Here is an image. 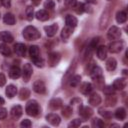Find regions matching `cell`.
I'll list each match as a JSON object with an SVG mask.
<instances>
[{
  "instance_id": "6da1fadb",
  "label": "cell",
  "mask_w": 128,
  "mask_h": 128,
  "mask_svg": "<svg viewBox=\"0 0 128 128\" xmlns=\"http://www.w3.org/2000/svg\"><path fill=\"white\" fill-rule=\"evenodd\" d=\"M23 37L29 41L36 40V39L40 38V32L33 26H27L23 30Z\"/></svg>"
},
{
  "instance_id": "7a4b0ae2",
  "label": "cell",
  "mask_w": 128,
  "mask_h": 128,
  "mask_svg": "<svg viewBox=\"0 0 128 128\" xmlns=\"http://www.w3.org/2000/svg\"><path fill=\"white\" fill-rule=\"evenodd\" d=\"M25 111L26 113L29 115V116H38L39 113H40V106L38 104L37 101L35 100H30L27 104H26V107H25Z\"/></svg>"
},
{
  "instance_id": "3957f363",
  "label": "cell",
  "mask_w": 128,
  "mask_h": 128,
  "mask_svg": "<svg viewBox=\"0 0 128 128\" xmlns=\"http://www.w3.org/2000/svg\"><path fill=\"white\" fill-rule=\"evenodd\" d=\"M124 47V43L123 41H120V40H115L113 42H111L109 45H108V51L111 52V53H119Z\"/></svg>"
},
{
  "instance_id": "277c9868",
  "label": "cell",
  "mask_w": 128,
  "mask_h": 128,
  "mask_svg": "<svg viewBox=\"0 0 128 128\" xmlns=\"http://www.w3.org/2000/svg\"><path fill=\"white\" fill-rule=\"evenodd\" d=\"M89 75L91 76V78L94 81H100L103 79V75H102V69L96 65H94L90 70H89Z\"/></svg>"
},
{
  "instance_id": "5b68a950",
  "label": "cell",
  "mask_w": 128,
  "mask_h": 128,
  "mask_svg": "<svg viewBox=\"0 0 128 128\" xmlns=\"http://www.w3.org/2000/svg\"><path fill=\"white\" fill-rule=\"evenodd\" d=\"M107 37L110 40H118L121 37V31L118 27L116 26H112L109 31L107 32Z\"/></svg>"
},
{
  "instance_id": "8992f818",
  "label": "cell",
  "mask_w": 128,
  "mask_h": 128,
  "mask_svg": "<svg viewBox=\"0 0 128 128\" xmlns=\"http://www.w3.org/2000/svg\"><path fill=\"white\" fill-rule=\"evenodd\" d=\"M32 72H33V69H32L31 64H29V63L24 64L21 74H22L23 80H24L25 82H28V81L30 80V77H31V75H32Z\"/></svg>"
},
{
  "instance_id": "52a82bcc",
  "label": "cell",
  "mask_w": 128,
  "mask_h": 128,
  "mask_svg": "<svg viewBox=\"0 0 128 128\" xmlns=\"http://www.w3.org/2000/svg\"><path fill=\"white\" fill-rule=\"evenodd\" d=\"M33 90L38 93V94H43L45 93L46 91V86H45V83L41 80H36L34 83H33Z\"/></svg>"
},
{
  "instance_id": "ba28073f",
  "label": "cell",
  "mask_w": 128,
  "mask_h": 128,
  "mask_svg": "<svg viewBox=\"0 0 128 128\" xmlns=\"http://www.w3.org/2000/svg\"><path fill=\"white\" fill-rule=\"evenodd\" d=\"M60 61V54L57 52H51L48 55V64L53 67L56 64H58V62Z\"/></svg>"
},
{
  "instance_id": "9c48e42d",
  "label": "cell",
  "mask_w": 128,
  "mask_h": 128,
  "mask_svg": "<svg viewBox=\"0 0 128 128\" xmlns=\"http://www.w3.org/2000/svg\"><path fill=\"white\" fill-rule=\"evenodd\" d=\"M46 120H47L51 125H53V126L59 125V124H60V121H61L60 117H59L57 114H55V113H49V114H47V115H46Z\"/></svg>"
},
{
  "instance_id": "30bf717a",
  "label": "cell",
  "mask_w": 128,
  "mask_h": 128,
  "mask_svg": "<svg viewBox=\"0 0 128 128\" xmlns=\"http://www.w3.org/2000/svg\"><path fill=\"white\" fill-rule=\"evenodd\" d=\"M79 114L81 117H83L84 119H88L89 117H91V115L93 114V111L90 107L88 106H80L79 108Z\"/></svg>"
},
{
  "instance_id": "8fae6325",
  "label": "cell",
  "mask_w": 128,
  "mask_h": 128,
  "mask_svg": "<svg viewBox=\"0 0 128 128\" xmlns=\"http://www.w3.org/2000/svg\"><path fill=\"white\" fill-rule=\"evenodd\" d=\"M44 30H45L46 35L48 37H53L56 34L57 30H58V25L57 24H52V25H49V26H45Z\"/></svg>"
},
{
  "instance_id": "7c38bea8",
  "label": "cell",
  "mask_w": 128,
  "mask_h": 128,
  "mask_svg": "<svg viewBox=\"0 0 128 128\" xmlns=\"http://www.w3.org/2000/svg\"><path fill=\"white\" fill-rule=\"evenodd\" d=\"M88 102L90 105L92 106H98L100 103H101V97L99 94L97 93H93L89 96V99H88Z\"/></svg>"
},
{
  "instance_id": "4fadbf2b",
  "label": "cell",
  "mask_w": 128,
  "mask_h": 128,
  "mask_svg": "<svg viewBox=\"0 0 128 128\" xmlns=\"http://www.w3.org/2000/svg\"><path fill=\"white\" fill-rule=\"evenodd\" d=\"M14 51L18 56H25L26 53V46L22 43H16L14 45Z\"/></svg>"
},
{
  "instance_id": "5bb4252c",
  "label": "cell",
  "mask_w": 128,
  "mask_h": 128,
  "mask_svg": "<svg viewBox=\"0 0 128 128\" xmlns=\"http://www.w3.org/2000/svg\"><path fill=\"white\" fill-rule=\"evenodd\" d=\"M126 86V80L123 79V78H120V79H116L114 82H113V85L112 87L115 89V90H123Z\"/></svg>"
},
{
  "instance_id": "9a60e30c",
  "label": "cell",
  "mask_w": 128,
  "mask_h": 128,
  "mask_svg": "<svg viewBox=\"0 0 128 128\" xmlns=\"http://www.w3.org/2000/svg\"><path fill=\"white\" fill-rule=\"evenodd\" d=\"M9 76L12 79H17L21 76V70L18 66H12L9 70Z\"/></svg>"
},
{
  "instance_id": "2e32d148",
  "label": "cell",
  "mask_w": 128,
  "mask_h": 128,
  "mask_svg": "<svg viewBox=\"0 0 128 128\" xmlns=\"http://www.w3.org/2000/svg\"><path fill=\"white\" fill-rule=\"evenodd\" d=\"M107 52H108L107 47H105L104 45L99 46V47L97 48V56H98V58H99L100 60L106 59V57H107Z\"/></svg>"
},
{
  "instance_id": "e0dca14e",
  "label": "cell",
  "mask_w": 128,
  "mask_h": 128,
  "mask_svg": "<svg viewBox=\"0 0 128 128\" xmlns=\"http://www.w3.org/2000/svg\"><path fill=\"white\" fill-rule=\"evenodd\" d=\"M79 90H80V92H81L82 94L88 95V94H90L91 91H92V85H91L90 83H88V82H84V83L81 84Z\"/></svg>"
},
{
  "instance_id": "ac0fdd59",
  "label": "cell",
  "mask_w": 128,
  "mask_h": 128,
  "mask_svg": "<svg viewBox=\"0 0 128 128\" xmlns=\"http://www.w3.org/2000/svg\"><path fill=\"white\" fill-rule=\"evenodd\" d=\"M10 113H11L12 117H14V118H19V117L22 115V113H23V109H22V107H21L20 105H15V106L12 107Z\"/></svg>"
},
{
  "instance_id": "d6986e66",
  "label": "cell",
  "mask_w": 128,
  "mask_h": 128,
  "mask_svg": "<svg viewBox=\"0 0 128 128\" xmlns=\"http://www.w3.org/2000/svg\"><path fill=\"white\" fill-rule=\"evenodd\" d=\"M0 40L4 43H10L13 41V36L7 31H2L0 32Z\"/></svg>"
},
{
  "instance_id": "ffe728a7",
  "label": "cell",
  "mask_w": 128,
  "mask_h": 128,
  "mask_svg": "<svg viewBox=\"0 0 128 128\" xmlns=\"http://www.w3.org/2000/svg\"><path fill=\"white\" fill-rule=\"evenodd\" d=\"M62 106V100L59 98H54L52 100H50L49 102V107L52 110H57Z\"/></svg>"
},
{
  "instance_id": "44dd1931",
  "label": "cell",
  "mask_w": 128,
  "mask_h": 128,
  "mask_svg": "<svg viewBox=\"0 0 128 128\" xmlns=\"http://www.w3.org/2000/svg\"><path fill=\"white\" fill-rule=\"evenodd\" d=\"M65 22H66V25L67 26H70L72 28L76 27L78 21H77V18L75 16H72V15H67L66 18H65Z\"/></svg>"
},
{
  "instance_id": "7402d4cb",
  "label": "cell",
  "mask_w": 128,
  "mask_h": 128,
  "mask_svg": "<svg viewBox=\"0 0 128 128\" xmlns=\"http://www.w3.org/2000/svg\"><path fill=\"white\" fill-rule=\"evenodd\" d=\"M73 33V28L72 27H70V26H65L63 29H62V32H61V37L65 40V39H68L70 36H71V34Z\"/></svg>"
},
{
  "instance_id": "603a6c76",
  "label": "cell",
  "mask_w": 128,
  "mask_h": 128,
  "mask_svg": "<svg viewBox=\"0 0 128 128\" xmlns=\"http://www.w3.org/2000/svg\"><path fill=\"white\" fill-rule=\"evenodd\" d=\"M35 16H36V18H37L38 20H40V21H46V20H48V18H49V15H48L47 11H46V10H43V9L37 11L36 14H35Z\"/></svg>"
},
{
  "instance_id": "cb8c5ba5",
  "label": "cell",
  "mask_w": 128,
  "mask_h": 128,
  "mask_svg": "<svg viewBox=\"0 0 128 128\" xmlns=\"http://www.w3.org/2000/svg\"><path fill=\"white\" fill-rule=\"evenodd\" d=\"M3 21L5 24L13 25V24H15V17L12 13H6L3 17Z\"/></svg>"
},
{
  "instance_id": "d4e9b609",
  "label": "cell",
  "mask_w": 128,
  "mask_h": 128,
  "mask_svg": "<svg viewBox=\"0 0 128 128\" xmlns=\"http://www.w3.org/2000/svg\"><path fill=\"white\" fill-rule=\"evenodd\" d=\"M116 66H117V62H116V60H115L114 58H109V59H107V61H106V69H107L108 71H113V70H115Z\"/></svg>"
},
{
  "instance_id": "484cf974",
  "label": "cell",
  "mask_w": 128,
  "mask_h": 128,
  "mask_svg": "<svg viewBox=\"0 0 128 128\" xmlns=\"http://www.w3.org/2000/svg\"><path fill=\"white\" fill-rule=\"evenodd\" d=\"M17 93V88L14 85H8L6 88V95L9 98H13Z\"/></svg>"
},
{
  "instance_id": "4316f807",
  "label": "cell",
  "mask_w": 128,
  "mask_h": 128,
  "mask_svg": "<svg viewBox=\"0 0 128 128\" xmlns=\"http://www.w3.org/2000/svg\"><path fill=\"white\" fill-rule=\"evenodd\" d=\"M0 53L2 54V55H4V56H10L11 55V50H10V48L8 47V45H6V43H1L0 44Z\"/></svg>"
},
{
  "instance_id": "83f0119b",
  "label": "cell",
  "mask_w": 128,
  "mask_h": 128,
  "mask_svg": "<svg viewBox=\"0 0 128 128\" xmlns=\"http://www.w3.org/2000/svg\"><path fill=\"white\" fill-rule=\"evenodd\" d=\"M127 20V14L125 11H119L116 14V21L118 23H125Z\"/></svg>"
},
{
  "instance_id": "f1b7e54d",
  "label": "cell",
  "mask_w": 128,
  "mask_h": 128,
  "mask_svg": "<svg viewBox=\"0 0 128 128\" xmlns=\"http://www.w3.org/2000/svg\"><path fill=\"white\" fill-rule=\"evenodd\" d=\"M80 82H81V76H79V75H74L73 77L70 78V80H69V85H70L71 87H77V86L80 84Z\"/></svg>"
},
{
  "instance_id": "f546056e",
  "label": "cell",
  "mask_w": 128,
  "mask_h": 128,
  "mask_svg": "<svg viewBox=\"0 0 128 128\" xmlns=\"http://www.w3.org/2000/svg\"><path fill=\"white\" fill-rule=\"evenodd\" d=\"M116 103H117V98H116V96H114L113 94L107 95L106 100H105L106 106H114Z\"/></svg>"
},
{
  "instance_id": "4dcf8cb0",
  "label": "cell",
  "mask_w": 128,
  "mask_h": 128,
  "mask_svg": "<svg viewBox=\"0 0 128 128\" xmlns=\"http://www.w3.org/2000/svg\"><path fill=\"white\" fill-rule=\"evenodd\" d=\"M115 117L119 120H124L126 117V111L124 108H118L115 112Z\"/></svg>"
},
{
  "instance_id": "1f68e13d",
  "label": "cell",
  "mask_w": 128,
  "mask_h": 128,
  "mask_svg": "<svg viewBox=\"0 0 128 128\" xmlns=\"http://www.w3.org/2000/svg\"><path fill=\"white\" fill-rule=\"evenodd\" d=\"M19 96L21 100H26L30 96V90L28 88H22L19 92Z\"/></svg>"
},
{
  "instance_id": "d6a6232c",
  "label": "cell",
  "mask_w": 128,
  "mask_h": 128,
  "mask_svg": "<svg viewBox=\"0 0 128 128\" xmlns=\"http://www.w3.org/2000/svg\"><path fill=\"white\" fill-rule=\"evenodd\" d=\"M25 13H26V18H27V20L31 21V20L34 18V9H33V7L28 6V7L26 8Z\"/></svg>"
},
{
  "instance_id": "836d02e7",
  "label": "cell",
  "mask_w": 128,
  "mask_h": 128,
  "mask_svg": "<svg viewBox=\"0 0 128 128\" xmlns=\"http://www.w3.org/2000/svg\"><path fill=\"white\" fill-rule=\"evenodd\" d=\"M29 54L32 57H36V56H39V48L38 46L36 45H32L30 48H29Z\"/></svg>"
},
{
  "instance_id": "e575fe53",
  "label": "cell",
  "mask_w": 128,
  "mask_h": 128,
  "mask_svg": "<svg viewBox=\"0 0 128 128\" xmlns=\"http://www.w3.org/2000/svg\"><path fill=\"white\" fill-rule=\"evenodd\" d=\"M31 59H32L33 63H34V64H35L37 67H43V65H44V61H43V59H42L40 56L32 57Z\"/></svg>"
},
{
  "instance_id": "d590c367",
  "label": "cell",
  "mask_w": 128,
  "mask_h": 128,
  "mask_svg": "<svg viewBox=\"0 0 128 128\" xmlns=\"http://www.w3.org/2000/svg\"><path fill=\"white\" fill-rule=\"evenodd\" d=\"M62 115L64 117H70L72 115V109L70 106H64L62 109Z\"/></svg>"
},
{
  "instance_id": "8d00e7d4",
  "label": "cell",
  "mask_w": 128,
  "mask_h": 128,
  "mask_svg": "<svg viewBox=\"0 0 128 128\" xmlns=\"http://www.w3.org/2000/svg\"><path fill=\"white\" fill-rule=\"evenodd\" d=\"M74 9H75L77 14H82L85 11V5L83 3H77L76 6L74 7Z\"/></svg>"
},
{
  "instance_id": "74e56055",
  "label": "cell",
  "mask_w": 128,
  "mask_h": 128,
  "mask_svg": "<svg viewBox=\"0 0 128 128\" xmlns=\"http://www.w3.org/2000/svg\"><path fill=\"white\" fill-rule=\"evenodd\" d=\"M104 125H105L104 122H103L102 120L98 119V118H94V119L92 120V126H93V127H103Z\"/></svg>"
},
{
  "instance_id": "f35d334b",
  "label": "cell",
  "mask_w": 128,
  "mask_h": 128,
  "mask_svg": "<svg viewBox=\"0 0 128 128\" xmlns=\"http://www.w3.org/2000/svg\"><path fill=\"white\" fill-rule=\"evenodd\" d=\"M81 125V120L80 119H74V120H72L70 123H69V127H72V128H77V127H79Z\"/></svg>"
},
{
  "instance_id": "ab89813d",
  "label": "cell",
  "mask_w": 128,
  "mask_h": 128,
  "mask_svg": "<svg viewBox=\"0 0 128 128\" xmlns=\"http://www.w3.org/2000/svg\"><path fill=\"white\" fill-rule=\"evenodd\" d=\"M77 4V0H65V5L68 8H74Z\"/></svg>"
},
{
  "instance_id": "60d3db41",
  "label": "cell",
  "mask_w": 128,
  "mask_h": 128,
  "mask_svg": "<svg viewBox=\"0 0 128 128\" xmlns=\"http://www.w3.org/2000/svg\"><path fill=\"white\" fill-rule=\"evenodd\" d=\"M99 113L105 118V119H110L111 117H112V114H111V112H109V111H104V110H99Z\"/></svg>"
},
{
  "instance_id": "b9f144b4",
  "label": "cell",
  "mask_w": 128,
  "mask_h": 128,
  "mask_svg": "<svg viewBox=\"0 0 128 128\" xmlns=\"http://www.w3.org/2000/svg\"><path fill=\"white\" fill-rule=\"evenodd\" d=\"M103 92L106 94V95H110V94H113L114 93V88L112 86H106L104 87L103 89Z\"/></svg>"
},
{
  "instance_id": "7bdbcfd3",
  "label": "cell",
  "mask_w": 128,
  "mask_h": 128,
  "mask_svg": "<svg viewBox=\"0 0 128 128\" xmlns=\"http://www.w3.org/2000/svg\"><path fill=\"white\" fill-rule=\"evenodd\" d=\"M44 7H45L46 9H53V8L55 7V3H54L53 1H51V0H48V1L45 2Z\"/></svg>"
},
{
  "instance_id": "ee69618b",
  "label": "cell",
  "mask_w": 128,
  "mask_h": 128,
  "mask_svg": "<svg viewBox=\"0 0 128 128\" xmlns=\"http://www.w3.org/2000/svg\"><path fill=\"white\" fill-rule=\"evenodd\" d=\"M31 125H32V124H31V121L28 120V119H24V120L20 123V126H21V127H24V128H29Z\"/></svg>"
},
{
  "instance_id": "f6af8a7d",
  "label": "cell",
  "mask_w": 128,
  "mask_h": 128,
  "mask_svg": "<svg viewBox=\"0 0 128 128\" xmlns=\"http://www.w3.org/2000/svg\"><path fill=\"white\" fill-rule=\"evenodd\" d=\"M7 116V110L5 108H0V120L5 119Z\"/></svg>"
},
{
  "instance_id": "bcb514c9",
  "label": "cell",
  "mask_w": 128,
  "mask_h": 128,
  "mask_svg": "<svg viewBox=\"0 0 128 128\" xmlns=\"http://www.w3.org/2000/svg\"><path fill=\"white\" fill-rule=\"evenodd\" d=\"M0 2L5 8H9L11 5V0H0Z\"/></svg>"
},
{
  "instance_id": "7dc6e473",
  "label": "cell",
  "mask_w": 128,
  "mask_h": 128,
  "mask_svg": "<svg viewBox=\"0 0 128 128\" xmlns=\"http://www.w3.org/2000/svg\"><path fill=\"white\" fill-rule=\"evenodd\" d=\"M6 83V77L3 73H0V87Z\"/></svg>"
},
{
  "instance_id": "c3c4849f",
  "label": "cell",
  "mask_w": 128,
  "mask_h": 128,
  "mask_svg": "<svg viewBox=\"0 0 128 128\" xmlns=\"http://www.w3.org/2000/svg\"><path fill=\"white\" fill-rule=\"evenodd\" d=\"M31 1H32V3H33L34 5H39L40 2H41V0H31Z\"/></svg>"
},
{
  "instance_id": "681fc988",
  "label": "cell",
  "mask_w": 128,
  "mask_h": 128,
  "mask_svg": "<svg viewBox=\"0 0 128 128\" xmlns=\"http://www.w3.org/2000/svg\"><path fill=\"white\" fill-rule=\"evenodd\" d=\"M86 2H88V3H92V4H94V3H96V0H85Z\"/></svg>"
},
{
  "instance_id": "f907efd6",
  "label": "cell",
  "mask_w": 128,
  "mask_h": 128,
  "mask_svg": "<svg viewBox=\"0 0 128 128\" xmlns=\"http://www.w3.org/2000/svg\"><path fill=\"white\" fill-rule=\"evenodd\" d=\"M3 104H4V99L2 97H0V106L3 105Z\"/></svg>"
}]
</instances>
